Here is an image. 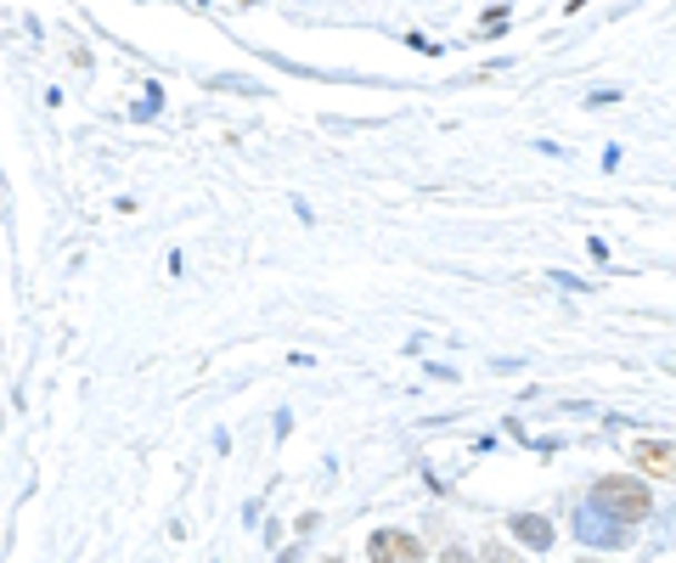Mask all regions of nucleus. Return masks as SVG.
I'll list each match as a JSON object with an SVG mask.
<instances>
[{
	"mask_svg": "<svg viewBox=\"0 0 676 563\" xmlns=\"http://www.w3.org/2000/svg\"><path fill=\"white\" fill-rule=\"evenodd\" d=\"M327 563H338V557H327Z\"/></svg>",
	"mask_w": 676,
	"mask_h": 563,
	"instance_id": "nucleus-8",
	"label": "nucleus"
},
{
	"mask_svg": "<svg viewBox=\"0 0 676 563\" xmlns=\"http://www.w3.org/2000/svg\"><path fill=\"white\" fill-rule=\"evenodd\" d=\"M575 535H580L586 546H604V552H609V546L626 541V524L609 518L604 507H575Z\"/></svg>",
	"mask_w": 676,
	"mask_h": 563,
	"instance_id": "nucleus-3",
	"label": "nucleus"
},
{
	"mask_svg": "<svg viewBox=\"0 0 676 563\" xmlns=\"http://www.w3.org/2000/svg\"><path fill=\"white\" fill-rule=\"evenodd\" d=\"M367 552H372V563H429V552H422V541L411 530H378L367 541Z\"/></svg>",
	"mask_w": 676,
	"mask_h": 563,
	"instance_id": "nucleus-2",
	"label": "nucleus"
},
{
	"mask_svg": "<svg viewBox=\"0 0 676 563\" xmlns=\"http://www.w3.org/2000/svg\"><path fill=\"white\" fill-rule=\"evenodd\" d=\"M592 507H604V513H609V518H620V524H637V518H648V513H654V496H648V485H643V480L604 474L598 485H592Z\"/></svg>",
	"mask_w": 676,
	"mask_h": 563,
	"instance_id": "nucleus-1",
	"label": "nucleus"
},
{
	"mask_svg": "<svg viewBox=\"0 0 676 563\" xmlns=\"http://www.w3.org/2000/svg\"><path fill=\"white\" fill-rule=\"evenodd\" d=\"M514 535H519L530 552H547V546H553V524H547L541 513H519V518H514Z\"/></svg>",
	"mask_w": 676,
	"mask_h": 563,
	"instance_id": "nucleus-4",
	"label": "nucleus"
},
{
	"mask_svg": "<svg viewBox=\"0 0 676 563\" xmlns=\"http://www.w3.org/2000/svg\"><path fill=\"white\" fill-rule=\"evenodd\" d=\"M479 563H519L507 546H479Z\"/></svg>",
	"mask_w": 676,
	"mask_h": 563,
	"instance_id": "nucleus-6",
	"label": "nucleus"
},
{
	"mask_svg": "<svg viewBox=\"0 0 676 563\" xmlns=\"http://www.w3.org/2000/svg\"><path fill=\"white\" fill-rule=\"evenodd\" d=\"M446 563H474V557H468L463 546H451V552H446Z\"/></svg>",
	"mask_w": 676,
	"mask_h": 563,
	"instance_id": "nucleus-7",
	"label": "nucleus"
},
{
	"mask_svg": "<svg viewBox=\"0 0 676 563\" xmlns=\"http://www.w3.org/2000/svg\"><path fill=\"white\" fill-rule=\"evenodd\" d=\"M637 462L648 474H670V445H637Z\"/></svg>",
	"mask_w": 676,
	"mask_h": 563,
	"instance_id": "nucleus-5",
	"label": "nucleus"
}]
</instances>
